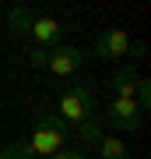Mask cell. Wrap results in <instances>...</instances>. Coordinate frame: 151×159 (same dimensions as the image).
I'll return each mask as SVG.
<instances>
[{"mask_svg": "<svg viewBox=\"0 0 151 159\" xmlns=\"http://www.w3.org/2000/svg\"><path fill=\"white\" fill-rule=\"evenodd\" d=\"M63 142H67V124H63L60 117L53 113H39L35 117V127H32V138H28V148H32L35 156L49 159L63 148Z\"/></svg>", "mask_w": 151, "mask_h": 159, "instance_id": "6da1fadb", "label": "cell"}, {"mask_svg": "<svg viewBox=\"0 0 151 159\" xmlns=\"http://www.w3.org/2000/svg\"><path fill=\"white\" fill-rule=\"evenodd\" d=\"M91 117H95V99H91V92L81 89V85H70L60 96V120L78 127V124H84V120H91Z\"/></svg>", "mask_w": 151, "mask_h": 159, "instance_id": "7a4b0ae2", "label": "cell"}, {"mask_svg": "<svg viewBox=\"0 0 151 159\" xmlns=\"http://www.w3.org/2000/svg\"><path fill=\"white\" fill-rule=\"evenodd\" d=\"M84 64V53L78 50V46H53L49 53H46V64L42 67L49 74H60V78H67V74H74Z\"/></svg>", "mask_w": 151, "mask_h": 159, "instance_id": "3957f363", "label": "cell"}, {"mask_svg": "<svg viewBox=\"0 0 151 159\" xmlns=\"http://www.w3.org/2000/svg\"><path fill=\"white\" fill-rule=\"evenodd\" d=\"M130 50H134V43H130V32H123V29H106L95 39L99 57H127Z\"/></svg>", "mask_w": 151, "mask_h": 159, "instance_id": "277c9868", "label": "cell"}, {"mask_svg": "<svg viewBox=\"0 0 151 159\" xmlns=\"http://www.w3.org/2000/svg\"><path fill=\"white\" fill-rule=\"evenodd\" d=\"M109 120H112L120 131H137L141 120H144V113L137 110L134 99H112V102H109Z\"/></svg>", "mask_w": 151, "mask_h": 159, "instance_id": "5b68a950", "label": "cell"}, {"mask_svg": "<svg viewBox=\"0 0 151 159\" xmlns=\"http://www.w3.org/2000/svg\"><path fill=\"white\" fill-rule=\"evenodd\" d=\"M60 21L56 18H32V29H28V35H35V43L42 46V50H53L56 43H60Z\"/></svg>", "mask_w": 151, "mask_h": 159, "instance_id": "8992f818", "label": "cell"}, {"mask_svg": "<svg viewBox=\"0 0 151 159\" xmlns=\"http://www.w3.org/2000/svg\"><path fill=\"white\" fill-rule=\"evenodd\" d=\"M112 81H116V99H134V92H137V71L134 67H120Z\"/></svg>", "mask_w": 151, "mask_h": 159, "instance_id": "52a82bcc", "label": "cell"}, {"mask_svg": "<svg viewBox=\"0 0 151 159\" xmlns=\"http://www.w3.org/2000/svg\"><path fill=\"white\" fill-rule=\"evenodd\" d=\"M99 148H102V159H130V152H127V145L120 142L116 134H102V142H99Z\"/></svg>", "mask_w": 151, "mask_h": 159, "instance_id": "ba28073f", "label": "cell"}, {"mask_svg": "<svg viewBox=\"0 0 151 159\" xmlns=\"http://www.w3.org/2000/svg\"><path fill=\"white\" fill-rule=\"evenodd\" d=\"M78 138L81 142H102V124H99V117H91V120H84V124H78Z\"/></svg>", "mask_w": 151, "mask_h": 159, "instance_id": "9c48e42d", "label": "cell"}, {"mask_svg": "<svg viewBox=\"0 0 151 159\" xmlns=\"http://www.w3.org/2000/svg\"><path fill=\"white\" fill-rule=\"evenodd\" d=\"M11 29H14L18 35H25L28 29H32V14H28L25 7H14V11H11Z\"/></svg>", "mask_w": 151, "mask_h": 159, "instance_id": "30bf717a", "label": "cell"}, {"mask_svg": "<svg viewBox=\"0 0 151 159\" xmlns=\"http://www.w3.org/2000/svg\"><path fill=\"white\" fill-rule=\"evenodd\" d=\"M134 102H137V110H141V113H148V106H151V81L137 78V92H134Z\"/></svg>", "mask_w": 151, "mask_h": 159, "instance_id": "8fae6325", "label": "cell"}, {"mask_svg": "<svg viewBox=\"0 0 151 159\" xmlns=\"http://www.w3.org/2000/svg\"><path fill=\"white\" fill-rule=\"evenodd\" d=\"M0 159H35V152H32L28 142H25V145H7L4 152H0Z\"/></svg>", "mask_w": 151, "mask_h": 159, "instance_id": "7c38bea8", "label": "cell"}, {"mask_svg": "<svg viewBox=\"0 0 151 159\" xmlns=\"http://www.w3.org/2000/svg\"><path fill=\"white\" fill-rule=\"evenodd\" d=\"M49 159H84V156H81V152H63V148H60V152L49 156Z\"/></svg>", "mask_w": 151, "mask_h": 159, "instance_id": "4fadbf2b", "label": "cell"}]
</instances>
